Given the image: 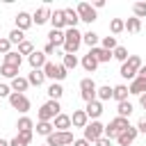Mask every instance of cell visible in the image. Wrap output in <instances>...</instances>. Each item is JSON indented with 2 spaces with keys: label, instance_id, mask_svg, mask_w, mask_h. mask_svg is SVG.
I'll return each instance as SVG.
<instances>
[{
  "label": "cell",
  "instance_id": "obj_1",
  "mask_svg": "<svg viewBox=\"0 0 146 146\" xmlns=\"http://www.w3.org/2000/svg\"><path fill=\"white\" fill-rule=\"evenodd\" d=\"M82 46V32L78 27H71V30H64V52L66 55H75L78 48Z\"/></svg>",
  "mask_w": 146,
  "mask_h": 146
},
{
  "label": "cell",
  "instance_id": "obj_2",
  "mask_svg": "<svg viewBox=\"0 0 146 146\" xmlns=\"http://www.w3.org/2000/svg\"><path fill=\"white\" fill-rule=\"evenodd\" d=\"M141 66H144V64H141V57H139V55H130V57H128V62H125V64H121L119 75L132 82V80L137 78V71H139Z\"/></svg>",
  "mask_w": 146,
  "mask_h": 146
},
{
  "label": "cell",
  "instance_id": "obj_3",
  "mask_svg": "<svg viewBox=\"0 0 146 146\" xmlns=\"http://www.w3.org/2000/svg\"><path fill=\"white\" fill-rule=\"evenodd\" d=\"M62 114V105H59V100H48V103H43L41 105V110H39V121H55V116H59Z\"/></svg>",
  "mask_w": 146,
  "mask_h": 146
},
{
  "label": "cell",
  "instance_id": "obj_4",
  "mask_svg": "<svg viewBox=\"0 0 146 146\" xmlns=\"http://www.w3.org/2000/svg\"><path fill=\"white\" fill-rule=\"evenodd\" d=\"M130 128V123H128V119H123V116H116V119H112L107 125H105V137L107 139H116L123 130H128Z\"/></svg>",
  "mask_w": 146,
  "mask_h": 146
},
{
  "label": "cell",
  "instance_id": "obj_5",
  "mask_svg": "<svg viewBox=\"0 0 146 146\" xmlns=\"http://www.w3.org/2000/svg\"><path fill=\"white\" fill-rule=\"evenodd\" d=\"M43 73H46V78H50L52 82H62V80L68 75V71L64 68V64H55V62H46Z\"/></svg>",
  "mask_w": 146,
  "mask_h": 146
},
{
  "label": "cell",
  "instance_id": "obj_6",
  "mask_svg": "<svg viewBox=\"0 0 146 146\" xmlns=\"http://www.w3.org/2000/svg\"><path fill=\"white\" fill-rule=\"evenodd\" d=\"M100 137H105V125H103L100 121L87 123V128H84V139H87L89 144H96Z\"/></svg>",
  "mask_w": 146,
  "mask_h": 146
},
{
  "label": "cell",
  "instance_id": "obj_7",
  "mask_svg": "<svg viewBox=\"0 0 146 146\" xmlns=\"http://www.w3.org/2000/svg\"><path fill=\"white\" fill-rule=\"evenodd\" d=\"M75 139H73V132L71 130H64V132H59V130H55L50 137H46V144L48 146H68V144H73Z\"/></svg>",
  "mask_w": 146,
  "mask_h": 146
},
{
  "label": "cell",
  "instance_id": "obj_8",
  "mask_svg": "<svg viewBox=\"0 0 146 146\" xmlns=\"http://www.w3.org/2000/svg\"><path fill=\"white\" fill-rule=\"evenodd\" d=\"M96 91H98V84H96L91 78H82V80H80V96H82L87 103L96 100Z\"/></svg>",
  "mask_w": 146,
  "mask_h": 146
},
{
  "label": "cell",
  "instance_id": "obj_9",
  "mask_svg": "<svg viewBox=\"0 0 146 146\" xmlns=\"http://www.w3.org/2000/svg\"><path fill=\"white\" fill-rule=\"evenodd\" d=\"M9 105H11L14 110H18L21 114H25V112H30V107H32V103H30V98H27L25 94H16V91H11V96H9Z\"/></svg>",
  "mask_w": 146,
  "mask_h": 146
},
{
  "label": "cell",
  "instance_id": "obj_10",
  "mask_svg": "<svg viewBox=\"0 0 146 146\" xmlns=\"http://www.w3.org/2000/svg\"><path fill=\"white\" fill-rule=\"evenodd\" d=\"M75 11H78L80 21H84V23H89V25L96 21V9H94V5H89V2H80V5L75 7Z\"/></svg>",
  "mask_w": 146,
  "mask_h": 146
},
{
  "label": "cell",
  "instance_id": "obj_11",
  "mask_svg": "<svg viewBox=\"0 0 146 146\" xmlns=\"http://www.w3.org/2000/svg\"><path fill=\"white\" fill-rule=\"evenodd\" d=\"M137 135H139V130H137V125H130L128 130H123L119 137H116V141H119V146H130L135 139H137Z\"/></svg>",
  "mask_w": 146,
  "mask_h": 146
},
{
  "label": "cell",
  "instance_id": "obj_12",
  "mask_svg": "<svg viewBox=\"0 0 146 146\" xmlns=\"http://www.w3.org/2000/svg\"><path fill=\"white\" fill-rule=\"evenodd\" d=\"M50 16H52L50 7H48V5H43V7H39V9L32 14V23H36V25H43V23H48V21H50Z\"/></svg>",
  "mask_w": 146,
  "mask_h": 146
},
{
  "label": "cell",
  "instance_id": "obj_13",
  "mask_svg": "<svg viewBox=\"0 0 146 146\" xmlns=\"http://www.w3.org/2000/svg\"><path fill=\"white\" fill-rule=\"evenodd\" d=\"M84 112H87V116H89L91 121H98V116L103 114V103H100V100H91V103H87Z\"/></svg>",
  "mask_w": 146,
  "mask_h": 146
},
{
  "label": "cell",
  "instance_id": "obj_14",
  "mask_svg": "<svg viewBox=\"0 0 146 146\" xmlns=\"http://www.w3.org/2000/svg\"><path fill=\"white\" fill-rule=\"evenodd\" d=\"M71 123H73V128H87V123H89V116H87V112L84 110H75L73 112V116H71Z\"/></svg>",
  "mask_w": 146,
  "mask_h": 146
},
{
  "label": "cell",
  "instance_id": "obj_15",
  "mask_svg": "<svg viewBox=\"0 0 146 146\" xmlns=\"http://www.w3.org/2000/svg\"><path fill=\"white\" fill-rule=\"evenodd\" d=\"M14 21H16V30H21V32H25V30L32 25V16H30L27 11H18Z\"/></svg>",
  "mask_w": 146,
  "mask_h": 146
},
{
  "label": "cell",
  "instance_id": "obj_16",
  "mask_svg": "<svg viewBox=\"0 0 146 146\" xmlns=\"http://www.w3.org/2000/svg\"><path fill=\"white\" fill-rule=\"evenodd\" d=\"M50 23H52V30H64V27H66L64 9H55V11H52V16H50Z\"/></svg>",
  "mask_w": 146,
  "mask_h": 146
},
{
  "label": "cell",
  "instance_id": "obj_17",
  "mask_svg": "<svg viewBox=\"0 0 146 146\" xmlns=\"http://www.w3.org/2000/svg\"><path fill=\"white\" fill-rule=\"evenodd\" d=\"M96 59H98V64H105V62H110L114 55H112V50H105V48H100V46H96V48H91L89 50Z\"/></svg>",
  "mask_w": 146,
  "mask_h": 146
},
{
  "label": "cell",
  "instance_id": "obj_18",
  "mask_svg": "<svg viewBox=\"0 0 146 146\" xmlns=\"http://www.w3.org/2000/svg\"><path fill=\"white\" fill-rule=\"evenodd\" d=\"M27 62H30V66H32V68H43L48 59H46V55H43L41 50H34V52L27 57Z\"/></svg>",
  "mask_w": 146,
  "mask_h": 146
},
{
  "label": "cell",
  "instance_id": "obj_19",
  "mask_svg": "<svg viewBox=\"0 0 146 146\" xmlns=\"http://www.w3.org/2000/svg\"><path fill=\"white\" fill-rule=\"evenodd\" d=\"M27 82L34 84V87H41V84L46 82V73H43V68H32L30 75H27Z\"/></svg>",
  "mask_w": 146,
  "mask_h": 146
},
{
  "label": "cell",
  "instance_id": "obj_20",
  "mask_svg": "<svg viewBox=\"0 0 146 146\" xmlns=\"http://www.w3.org/2000/svg\"><path fill=\"white\" fill-rule=\"evenodd\" d=\"M52 125H55V130H59V132H64V130H68L73 123H71V116L68 114H59V116H55V121H52Z\"/></svg>",
  "mask_w": 146,
  "mask_h": 146
},
{
  "label": "cell",
  "instance_id": "obj_21",
  "mask_svg": "<svg viewBox=\"0 0 146 146\" xmlns=\"http://www.w3.org/2000/svg\"><path fill=\"white\" fill-rule=\"evenodd\" d=\"M128 91H130V94H135V96L146 94V80H144V78H135V80L128 84Z\"/></svg>",
  "mask_w": 146,
  "mask_h": 146
},
{
  "label": "cell",
  "instance_id": "obj_22",
  "mask_svg": "<svg viewBox=\"0 0 146 146\" xmlns=\"http://www.w3.org/2000/svg\"><path fill=\"white\" fill-rule=\"evenodd\" d=\"M2 64L21 68V64H23V55H21L18 50H11V52H7V55H5V62H2Z\"/></svg>",
  "mask_w": 146,
  "mask_h": 146
},
{
  "label": "cell",
  "instance_id": "obj_23",
  "mask_svg": "<svg viewBox=\"0 0 146 146\" xmlns=\"http://www.w3.org/2000/svg\"><path fill=\"white\" fill-rule=\"evenodd\" d=\"M64 18H66V30H71V27H75V25L80 23L78 11H75V9H71V7H66V9H64Z\"/></svg>",
  "mask_w": 146,
  "mask_h": 146
},
{
  "label": "cell",
  "instance_id": "obj_24",
  "mask_svg": "<svg viewBox=\"0 0 146 146\" xmlns=\"http://www.w3.org/2000/svg\"><path fill=\"white\" fill-rule=\"evenodd\" d=\"M80 64H82V68H84L87 73H94V71L98 68V59H96L91 52H87V55L82 57V62H80Z\"/></svg>",
  "mask_w": 146,
  "mask_h": 146
},
{
  "label": "cell",
  "instance_id": "obj_25",
  "mask_svg": "<svg viewBox=\"0 0 146 146\" xmlns=\"http://www.w3.org/2000/svg\"><path fill=\"white\" fill-rule=\"evenodd\" d=\"M128 87L125 84H116V87H112V98L116 100V103H123V100H128Z\"/></svg>",
  "mask_w": 146,
  "mask_h": 146
},
{
  "label": "cell",
  "instance_id": "obj_26",
  "mask_svg": "<svg viewBox=\"0 0 146 146\" xmlns=\"http://www.w3.org/2000/svg\"><path fill=\"white\" fill-rule=\"evenodd\" d=\"M27 87H30V82H27V78H14L11 80V91H16V94H25L27 91Z\"/></svg>",
  "mask_w": 146,
  "mask_h": 146
},
{
  "label": "cell",
  "instance_id": "obj_27",
  "mask_svg": "<svg viewBox=\"0 0 146 146\" xmlns=\"http://www.w3.org/2000/svg\"><path fill=\"white\" fill-rule=\"evenodd\" d=\"M48 43H52L55 48L64 46V30H50L48 32Z\"/></svg>",
  "mask_w": 146,
  "mask_h": 146
},
{
  "label": "cell",
  "instance_id": "obj_28",
  "mask_svg": "<svg viewBox=\"0 0 146 146\" xmlns=\"http://www.w3.org/2000/svg\"><path fill=\"white\" fill-rule=\"evenodd\" d=\"M55 132V125L50 121H39L36 123V135H43V137H50Z\"/></svg>",
  "mask_w": 146,
  "mask_h": 146
},
{
  "label": "cell",
  "instance_id": "obj_29",
  "mask_svg": "<svg viewBox=\"0 0 146 146\" xmlns=\"http://www.w3.org/2000/svg\"><path fill=\"white\" fill-rule=\"evenodd\" d=\"M48 96H50V100H59V98L64 96V87H62L59 82H52V84L48 87Z\"/></svg>",
  "mask_w": 146,
  "mask_h": 146
},
{
  "label": "cell",
  "instance_id": "obj_30",
  "mask_svg": "<svg viewBox=\"0 0 146 146\" xmlns=\"http://www.w3.org/2000/svg\"><path fill=\"white\" fill-rule=\"evenodd\" d=\"M132 110H135V107H132V103H130V100H123V103H119V105H116V112H119L116 116L128 119V116L132 114Z\"/></svg>",
  "mask_w": 146,
  "mask_h": 146
},
{
  "label": "cell",
  "instance_id": "obj_31",
  "mask_svg": "<svg viewBox=\"0 0 146 146\" xmlns=\"http://www.w3.org/2000/svg\"><path fill=\"white\" fill-rule=\"evenodd\" d=\"M16 128H18V132H27V130H34V121H32L30 116H21V119H18V123H16Z\"/></svg>",
  "mask_w": 146,
  "mask_h": 146
},
{
  "label": "cell",
  "instance_id": "obj_32",
  "mask_svg": "<svg viewBox=\"0 0 146 146\" xmlns=\"http://www.w3.org/2000/svg\"><path fill=\"white\" fill-rule=\"evenodd\" d=\"M123 30H125V21L123 18H112L110 21V32L112 34H121Z\"/></svg>",
  "mask_w": 146,
  "mask_h": 146
},
{
  "label": "cell",
  "instance_id": "obj_33",
  "mask_svg": "<svg viewBox=\"0 0 146 146\" xmlns=\"http://www.w3.org/2000/svg\"><path fill=\"white\" fill-rule=\"evenodd\" d=\"M98 41H100V39H98V34H96V32H91V30L82 34V43H87L89 48H96V46H98Z\"/></svg>",
  "mask_w": 146,
  "mask_h": 146
},
{
  "label": "cell",
  "instance_id": "obj_34",
  "mask_svg": "<svg viewBox=\"0 0 146 146\" xmlns=\"http://www.w3.org/2000/svg\"><path fill=\"white\" fill-rule=\"evenodd\" d=\"M112 98V87L110 84H103V87H98V91H96V100H110Z\"/></svg>",
  "mask_w": 146,
  "mask_h": 146
},
{
  "label": "cell",
  "instance_id": "obj_35",
  "mask_svg": "<svg viewBox=\"0 0 146 146\" xmlns=\"http://www.w3.org/2000/svg\"><path fill=\"white\" fill-rule=\"evenodd\" d=\"M125 30H128V32H132V34H137V32L141 30V21H139V18H135V16H132V18H125Z\"/></svg>",
  "mask_w": 146,
  "mask_h": 146
},
{
  "label": "cell",
  "instance_id": "obj_36",
  "mask_svg": "<svg viewBox=\"0 0 146 146\" xmlns=\"http://www.w3.org/2000/svg\"><path fill=\"white\" fill-rule=\"evenodd\" d=\"M7 39H9L11 43H16V46H21V43L25 41V32H21V30H16V27H14V30L9 32V36H7Z\"/></svg>",
  "mask_w": 146,
  "mask_h": 146
},
{
  "label": "cell",
  "instance_id": "obj_37",
  "mask_svg": "<svg viewBox=\"0 0 146 146\" xmlns=\"http://www.w3.org/2000/svg\"><path fill=\"white\" fill-rule=\"evenodd\" d=\"M100 48H105V50H116L119 48V43H116V36H103V41H100Z\"/></svg>",
  "mask_w": 146,
  "mask_h": 146
},
{
  "label": "cell",
  "instance_id": "obj_38",
  "mask_svg": "<svg viewBox=\"0 0 146 146\" xmlns=\"http://www.w3.org/2000/svg\"><path fill=\"white\" fill-rule=\"evenodd\" d=\"M132 16L139 18V21L146 18V2H135V5H132Z\"/></svg>",
  "mask_w": 146,
  "mask_h": 146
},
{
  "label": "cell",
  "instance_id": "obj_39",
  "mask_svg": "<svg viewBox=\"0 0 146 146\" xmlns=\"http://www.w3.org/2000/svg\"><path fill=\"white\" fill-rule=\"evenodd\" d=\"M62 64H64V68H66V71H75V66H78L80 62H78V57H75V55H64V62H62Z\"/></svg>",
  "mask_w": 146,
  "mask_h": 146
},
{
  "label": "cell",
  "instance_id": "obj_40",
  "mask_svg": "<svg viewBox=\"0 0 146 146\" xmlns=\"http://www.w3.org/2000/svg\"><path fill=\"white\" fill-rule=\"evenodd\" d=\"M0 73H2L5 78H9V80L18 78V68H16V66H7V64H2V66H0Z\"/></svg>",
  "mask_w": 146,
  "mask_h": 146
},
{
  "label": "cell",
  "instance_id": "obj_41",
  "mask_svg": "<svg viewBox=\"0 0 146 146\" xmlns=\"http://www.w3.org/2000/svg\"><path fill=\"white\" fill-rule=\"evenodd\" d=\"M112 55H114V59H119L121 64H125V62H128V57H130V55H128V48H123V46H119Z\"/></svg>",
  "mask_w": 146,
  "mask_h": 146
},
{
  "label": "cell",
  "instance_id": "obj_42",
  "mask_svg": "<svg viewBox=\"0 0 146 146\" xmlns=\"http://www.w3.org/2000/svg\"><path fill=\"white\" fill-rule=\"evenodd\" d=\"M18 52H21V55H27V57H30V55H32V52H34V43H32V41H27V39H25V41H23V43H21V46H18Z\"/></svg>",
  "mask_w": 146,
  "mask_h": 146
},
{
  "label": "cell",
  "instance_id": "obj_43",
  "mask_svg": "<svg viewBox=\"0 0 146 146\" xmlns=\"http://www.w3.org/2000/svg\"><path fill=\"white\" fill-rule=\"evenodd\" d=\"M16 137L21 139V144H23V146H30V144H32V137H34V130H27V132H18Z\"/></svg>",
  "mask_w": 146,
  "mask_h": 146
},
{
  "label": "cell",
  "instance_id": "obj_44",
  "mask_svg": "<svg viewBox=\"0 0 146 146\" xmlns=\"http://www.w3.org/2000/svg\"><path fill=\"white\" fill-rule=\"evenodd\" d=\"M7 52H11V41L7 36H0V55H7Z\"/></svg>",
  "mask_w": 146,
  "mask_h": 146
},
{
  "label": "cell",
  "instance_id": "obj_45",
  "mask_svg": "<svg viewBox=\"0 0 146 146\" xmlns=\"http://www.w3.org/2000/svg\"><path fill=\"white\" fill-rule=\"evenodd\" d=\"M9 96H11V87L0 82V98H9Z\"/></svg>",
  "mask_w": 146,
  "mask_h": 146
},
{
  "label": "cell",
  "instance_id": "obj_46",
  "mask_svg": "<svg viewBox=\"0 0 146 146\" xmlns=\"http://www.w3.org/2000/svg\"><path fill=\"white\" fill-rule=\"evenodd\" d=\"M137 130H139V132H144V135H146V114H144V116H141V119H139V121H137Z\"/></svg>",
  "mask_w": 146,
  "mask_h": 146
},
{
  "label": "cell",
  "instance_id": "obj_47",
  "mask_svg": "<svg viewBox=\"0 0 146 146\" xmlns=\"http://www.w3.org/2000/svg\"><path fill=\"white\" fill-rule=\"evenodd\" d=\"M96 146H112V139H107V137H100V139L96 141Z\"/></svg>",
  "mask_w": 146,
  "mask_h": 146
},
{
  "label": "cell",
  "instance_id": "obj_48",
  "mask_svg": "<svg viewBox=\"0 0 146 146\" xmlns=\"http://www.w3.org/2000/svg\"><path fill=\"white\" fill-rule=\"evenodd\" d=\"M52 52H55V46L52 43H46L43 46V55H52Z\"/></svg>",
  "mask_w": 146,
  "mask_h": 146
},
{
  "label": "cell",
  "instance_id": "obj_49",
  "mask_svg": "<svg viewBox=\"0 0 146 146\" xmlns=\"http://www.w3.org/2000/svg\"><path fill=\"white\" fill-rule=\"evenodd\" d=\"M73 146H91V144H89V141L82 137V139H75V141H73Z\"/></svg>",
  "mask_w": 146,
  "mask_h": 146
},
{
  "label": "cell",
  "instance_id": "obj_50",
  "mask_svg": "<svg viewBox=\"0 0 146 146\" xmlns=\"http://www.w3.org/2000/svg\"><path fill=\"white\" fill-rule=\"evenodd\" d=\"M137 78H144V80H146V66H141V68L137 71Z\"/></svg>",
  "mask_w": 146,
  "mask_h": 146
},
{
  "label": "cell",
  "instance_id": "obj_51",
  "mask_svg": "<svg viewBox=\"0 0 146 146\" xmlns=\"http://www.w3.org/2000/svg\"><path fill=\"white\" fill-rule=\"evenodd\" d=\"M103 7H105L103 0H96V2H94V9H103Z\"/></svg>",
  "mask_w": 146,
  "mask_h": 146
},
{
  "label": "cell",
  "instance_id": "obj_52",
  "mask_svg": "<svg viewBox=\"0 0 146 146\" xmlns=\"http://www.w3.org/2000/svg\"><path fill=\"white\" fill-rule=\"evenodd\" d=\"M9 146H23V144H21V139H18V137H14V139L9 141Z\"/></svg>",
  "mask_w": 146,
  "mask_h": 146
},
{
  "label": "cell",
  "instance_id": "obj_53",
  "mask_svg": "<svg viewBox=\"0 0 146 146\" xmlns=\"http://www.w3.org/2000/svg\"><path fill=\"white\" fill-rule=\"evenodd\" d=\"M139 105L146 110V94H141V96H139Z\"/></svg>",
  "mask_w": 146,
  "mask_h": 146
},
{
  "label": "cell",
  "instance_id": "obj_54",
  "mask_svg": "<svg viewBox=\"0 0 146 146\" xmlns=\"http://www.w3.org/2000/svg\"><path fill=\"white\" fill-rule=\"evenodd\" d=\"M0 146H9V141L7 139H0Z\"/></svg>",
  "mask_w": 146,
  "mask_h": 146
},
{
  "label": "cell",
  "instance_id": "obj_55",
  "mask_svg": "<svg viewBox=\"0 0 146 146\" xmlns=\"http://www.w3.org/2000/svg\"><path fill=\"white\" fill-rule=\"evenodd\" d=\"M43 146H48V144H43Z\"/></svg>",
  "mask_w": 146,
  "mask_h": 146
}]
</instances>
